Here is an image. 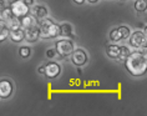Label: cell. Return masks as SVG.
<instances>
[{
  "instance_id": "1",
  "label": "cell",
  "mask_w": 147,
  "mask_h": 116,
  "mask_svg": "<svg viewBox=\"0 0 147 116\" xmlns=\"http://www.w3.org/2000/svg\"><path fill=\"white\" fill-rule=\"evenodd\" d=\"M123 65L131 76H142L147 72V55L142 51H134L123 61Z\"/></svg>"
},
{
  "instance_id": "2",
  "label": "cell",
  "mask_w": 147,
  "mask_h": 116,
  "mask_svg": "<svg viewBox=\"0 0 147 116\" xmlns=\"http://www.w3.org/2000/svg\"><path fill=\"white\" fill-rule=\"evenodd\" d=\"M40 38L42 39H55L60 35V24L55 23L49 18H44L39 20Z\"/></svg>"
},
{
  "instance_id": "3",
  "label": "cell",
  "mask_w": 147,
  "mask_h": 116,
  "mask_svg": "<svg viewBox=\"0 0 147 116\" xmlns=\"http://www.w3.org/2000/svg\"><path fill=\"white\" fill-rule=\"evenodd\" d=\"M55 49L61 57H67L75 50V42L70 38H62L55 42Z\"/></svg>"
},
{
  "instance_id": "4",
  "label": "cell",
  "mask_w": 147,
  "mask_h": 116,
  "mask_svg": "<svg viewBox=\"0 0 147 116\" xmlns=\"http://www.w3.org/2000/svg\"><path fill=\"white\" fill-rule=\"evenodd\" d=\"M131 35V30L130 28L126 26V25H121L119 28H113L110 31V40L112 42H117L121 40H125V39H128V36Z\"/></svg>"
},
{
  "instance_id": "5",
  "label": "cell",
  "mask_w": 147,
  "mask_h": 116,
  "mask_svg": "<svg viewBox=\"0 0 147 116\" xmlns=\"http://www.w3.org/2000/svg\"><path fill=\"white\" fill-rule=\"evenodd\" d=\"M128 42L134 49H141L145 48L146 42H147V36L145 35L143 31H134L131 32V35L128 36Z\"/></svg>"
},
{
  "instance_id": "6",
  "label": "cell",
  "mask_w": 147,
  "mask_h": 116,
  "mask_svg": "<svg viewBox=\"0 0 147 116\" xmlns=\"http://www.w3.org/2000/svg\"><path fill=\"white\" fill-rule=\"evenodd\" d=\"M10 9H11L14 15H15L16 18H19V19L24 18L25 15H28V14L30 13V8L24 4L23 0H19V1H11Z\"/></svg>"
},
{
  "instance_id": "7",
  "label": "cell",
  "mask_w": 147,
  "mask_h": 116,
  "mask_svg": "<svg viewBox=\"0 0 147 116\" xmlns=\"http://www.w3.org/2000/svg\"><path fill=\"white\" fill-rule=\"evenodd\" d=\"M70 56H71V63L74 65H76V66H84V65H86L87 60H89L87 53L81 48L75 49Z\"/></svg>"
},
{
  "instance_id": "8",
  "label": "cell",
  "mask_w": 147,
  "mask_h": 116,
  "mask_svg": "<svg viewBox=\"0 0 147 116\" xmlns=\"http://www.w3.org/2000/svg\"><path fill=\"white\" fill-rule=\"evenodd\" d=\"M14 84L9 79H0V99L6 100L13 95Z\"/></svg>"
},
{
  "instance_id": "9",
  "label": "cell",
  "mask_w": 147,
  "mask_h": 116,
  "mask_svg": "<svg viewBox=\"0 0 147 116\" xmlns=\"http://www.w3.org/2000/svg\"><path fill=\"white\" fill-rule=\"evenodd\" d=\"M61 74V66L60 64L55 61H49L45 64V76L47 79H56Z\"/></svg>"
},
{
  "instance_id": "10",
  "label": "cell",
  "mask_w": 147,
  "mask_h": 116,
  "mask_svg": "<svg viewBox=\"0 0 147 116\" xmlns=\"http://www.w3.org/2000/svg\"><path fill=\"white\" fill-rule=\"evenodd\" d=\"M25 31V40L28 42H36L38 39L40 38V26L38 25H34L31 28L24 29Z\"/></svg>"
},
{
  "instance_id": "11",
  "label": "cell",
  "mask_w": 147,
  "mask_h": 116,
  "mask_svg": "<svg viewBox=\"0 0 147 116\" xmlns=\"http://www.w3.org/2000/svg\"><path fill=\"white\" fill-rule=\"evenodd\" d=\"M9 38L13 42H21L25 39V31L23 28H19V29H14V30H10L9 31Z\"/></svg>"
},
{
  "instance_id": "12",
  "label": "cell",
  "mask_w": 147,
  "mask_h": 116,
  "mask_svg": "<svg viewBox=\"0 0 147 116\" xmlns=\"http://www.w3.org/2000/svg\"><path fill=\"white\" fill-rule=\"evenodd\" d=\"M106 55H107L110 59H119L120 56V51H121V46L116 45V44H107L106 45Z\"/></svg>"
},
{
  "instance_id": "13",
  "label": "cell",
  "mask_w": 147,
  "mask_h": 116,
  "mask_svg": "<svg viewBox=\"0 0 147 116\" xmlns=\"http://www.w3.org/2000/svg\"><path fill=\"white\" fill-rule=\"evenodd\" d=\"M31 14L34 15L36 19H44V18H47V14H49V11H47V8L44 5H34L31 9Z\"/></svg>"
},
{
  "instance_id": "14",
  "label": "cell",
  "mask_w": 147,
  "mask_h": 116,
  "mask_svg": "<svg viewBox=\"0 0 147 116\" xmlns=\"http://www.w3.org/2000/svg\"><path fill=\"white\" fill-rule=\"evenodd\" d=\"M20 21H21V28L23 29H28V28H31V26H34V25L39 24L38 19L30 13H29L28 15H25L24 18H21Z\"/></svg>"
},
{
  "instance_id": "15",
  "label": "cell",
  "mask_w": 147,
  "mask_h": 116,
  "mask_svg": "<svg viewBox=\"0 0 147 116\" xmlns=\"http://www.w3.org/2000/svg\"><path fill=\"white\" fill-rule=\"evenodd\" d=\"M60 36H62V38H70V39L75 38V35H74L72 25L69 24V23L60 24Z\"/></svg>"
},
{
  "instance_id": "16",
  "label": "cell",
  "mask_w": 147,
  "mask_h": 116,
  "mask_svg": "<svg viewBox=\"0 0 147 116\" xmlns=\"http://www.w3.org/2000/svg\"><path fill=\"white\" fill-rule=\"evenodd\" d=\"M9 26L3 19H0V42H3L6 38H9Z\"/></svg>"
},
{
  "instance_id": "17",
  "label": "cell",
  "mask_w": 147,
  "mask_h": 116,
  "mask_svg": "<svg viewBox=\"0 0 147 116\" xmlns=\"http://www.w3.org/2000/svg\"><path fill=\"white\" fill-rule=\"evenodd\" d=\"M0 14H1V19L4 20L5 23H9L10 20H13L14 18H15V15H14L13 11H11V9H10V6H6Z\"/></svg>"
},
{
  "instance_id": "18",
  "label": "cell",
  "mask_w": 147,
  "mask_h": 116,
  "mask_svg": "<svg viewBox=\"0 0 147 116\" xmlns=\"http://www.w3.org/2000/svg\"><path fill=\"white\" fill-rule=\"evenodd\" d=\"M134 8L138 13H145L147 10V1L146 0H136L134 4Z\"/></svg>"
},
{
  "instance_id": "19",
  "label": "cell",
  "mask_w": 147,
  "mask_h": 116,
  "mask_svg": "<svg viewBox=\"0 0 147 116\" xmlns=\"http://www.w3.org/2000/svg\"><path fill=\"white\" fill-rule=\"evenodd\" d=\"M132 51L130 50V48L126 45H123V46H121V51H120V56H119V60L120 61H125L127 59V56L130 55Z\"/></svg>"
},
{
  "instance_id": "20",
  "label": "cell",
  "mask_w": 147,
  "mask_h": 116,
  "mask_svg": "<svg viewBox=\"0 0 147 116\" xmlns=\"http://www.w3.org/2000/svg\"><path fill=\"white\" fill-rule=\"evenodd\" d=\"M19 55L23 59H28L31 55V49L30 46H20L19 48Z\"/></svg>"
},
{
  "instance_id": "21",
  "label": "cell",
  "mask_w": 147,
  "mask_h": 116,
  "mask_svg": "<svg viewBox=\"0 0 147 116\" xmlns=\"http://www.w3.org/2000/svg\"><path fill=\"white\" fill-rule=\"evenodd\" d=\"M56 54H57V51H56L55 48H50V49L46 50V57L47 59H54V57L56 56Z\"/></svg>"
},
{
  "instance_id": "22",
  "label": "cell",
  "mask_w": 147,
  "mask_h": 116,
  "mask_svg": "<svg viewBox=\"0 0 147 116\" xmlns=\"http://www.w3.org/2000/svg\"><path fill=\"white\" fill-rule=\"evenodd\" d=\"M23 1H24L25 5L29 6V8H32V6H34V4H35V0H23Z\"/></svg>"
},
{
  "instance_id": "23",
  "label": "cell",
  "mask_w": 147,
  "mask_h": 116,
  "mask_svg": "<svg viewBox=\"0 0 147 116\" xmlns=\"http://www.w3.org/2000/svg\"><path fill=\"white\" fill-rule=\"evenodd\" d=\"M38 72H39L40 75H45V65H41V66H39Z\"/></svg>"
},
{
  "instance_id": "24",
  "label": "cell",
  "mask_w": 147,
  "mask_h": 116,
  "mask_svg": "<svg viewBox=\"0 0 147 116\" xmlns=\"http://www.w3.org/2000/svg\"><path fill=\"white\" fill-rule=\"evenodd\" d=\"M5 8H6V3H5V0H0V13H1Z\"/></svg>"
},
{
  "instance_id": "25",
  "label": "cell",
  "mask_w": 147,
  "mask_h": 116,
  "mask_svg": "<svg viewBox=\"0 0 147 116\" xmlns=\"http://www.w3.org/2000/svg\"><path fill=\"white\" fill-rule=\"evenodd\" d=\"M74 3H75V4H78V5H82L86 1V0H72Z\"/></svg>"
},
{
  "instance_id": "26",
  "label": "cell",
  "mask_w": 147,
  "mask_h": 116,
  "mask_svg": "<svg viewBox=\"0 0 147 116\" xmlns=\"http://www.w3.org/2000/svg\"><path fill=\"white\" fill-rule=\"evenodd\" d=\"M86 1H89V3H91V4H96V3L98 1V0H86Z\"/></svg>"
},
{
  "instance_id": "27",
  "label": "cell",
  "mask_w": 147,
  "mask_h": 116,
  "mask_svg": "<svg viewBox=\"0 0 147 116\" xmlns=\"http://www.w3.org/2000/svg\"><path fill=\"white\" fill-rule=\"evenodd\" d=\"M143 32H145V35L147 36V25H145V26H143Z\"/></svg>"
},
{
  "instance_id": "28",
  "label": "cell",
  "mask_w": 147,
  "mask_h": 116,
  "mask_svg": "<svg viewBox=\"0 0 147 116\" xmlns=\"http://www.w3.org/2000/svg\"><path fill=\"white\" fill-rule=\"evenodd\" d=\"M145 49L147 50V42H146V45H145Z\"/></svg>"
},
{
  "instance_id": "29",
  "label": "cell",
  "mask_w": 147,
  "mask_h": 116,
  "mask_svg": "<svg viewBox=\"0 0 147 116\" xmlns=\"http://www.w3.org/2000/svg\"><path fill=\"white\" fill-rule=\"evenodd\" d=\"M13 1H19V0H13Z\"/></svg>"
},
{
  "instance_id": "30",
  "label": "cell",
  "mask_w": 147,
  "mask_h": 116,
  "mask_svg": "<svg viewBox=\"0 0 147 116\" xmlns=\"http://www.w3.org/2000/svg\"><path fill=\"white\" fill-rule=\"evenodd\" d=\"M119 1H125V0H119Z\"/></svg>"
},
{
  "instance_id": "31",
  "label": "cell",
  "mask_w": 147,
  "mask_h": 116,
  "mask_svg": "<svg viewBox=\"0 0 147 116\" xmlns=\"http://www.w3.org/2000/svg\"><path fill=\"white\" fill-rule=\"evenodd\" d=\"M146 1H147V0H146Z\"/></svg>"
}]
</instances>
